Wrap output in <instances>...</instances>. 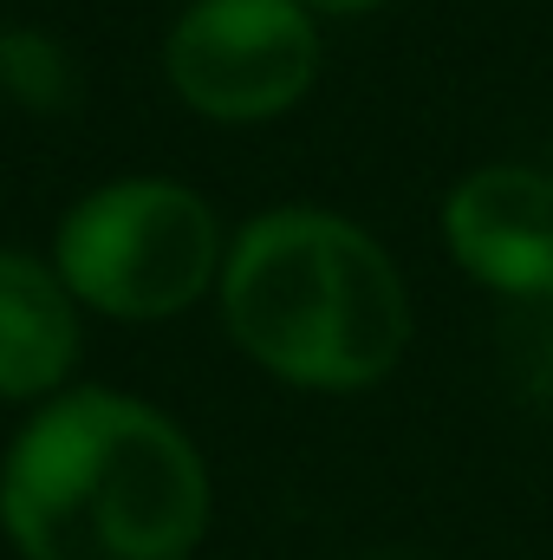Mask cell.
Segmentation results:
<instances>
[{
	"label": "cell",
	"mask_w": 553,
	"mask_h": 560,
	"mask_svg": "<svg viewBox=\"0 0 553 560\" xmlns=\"http://www.w3.org/2000/svg\"><path fill=\"white\" fill-rule=\"evenodd\" d=\"M0 522L26 560H189L209 522V476L150 405L72 392L7 450Z\"/></svg>",
	"instance_id": "6da1fadb"
},
{
	"label": "cell",
	"mask_w": 553,
	"mask_h": 560,
	"mask_svg": "<svg viewBox=\"0 0 553 560\" xmlns=\"http://www.w3.org/2000/svg\"><path fill=\"white\" fill-rule=\"evenodd\" d=\"M222 313L248 359L306 392L378 385L411 346L391 255L319 209H274L242 229L222 268Z\"/></svg>",
	"instance_id": "7a4b0ae2"
},
{
	"label": "cell",
	"mask_w": 553,
	"mask_h": 560,
	"mask_svg": "<svg viewBox=\"0 0 553 560\" xmlns=\"http://www.w3.org/2000/svg\"><path fill=\"white\" fill-rule=\"evenodd\" d=\"M222 261L215 215L196 189L138 176L85 196L59 229V280L111 319L183 313Z\"/></svg>",
	"instance_id": "3957f363"
},
{
	"label": "cell",
	"mask_w": 553,
	"mask_h": 560,
	"mask_svg": "<svg viewBox=\"0 0 553 560\" xmlns=\"http://www.w3.org/2000/svg\"><path fill=\"white\" fill-rule=\"evenodd\" d=\"M319 72V33L299 0H196L169 33V85L222 125L280 118Z\"/></svg>",
	"instance_id": "277c9868"
},
{
	"label": "cell",
	"mask_w": 553,
	"mask_h": 560,
	"mask_svg": "<svg viewBox=\"0 0 553 560\" xmlns=\"http://www.w3.org/2000/svg\"><path fill=\"white\" fill-rule=\"evenodd\" d=\"M443 235L462 275L502 300L553 287V176L528 163H489L443 202Z\"/></svg>",
	"instance_id": "5b68a950"
},
{
	"label": "cell",
	"mask_w": 553,
	"mask_h": 560,
	"mask_svg": "<svg viewBox=\"0 0 553 560\" xmlns=\"http://www.w3.org/2000/svg\"><path fill=\"white\" fill-rule=\"evenodd\" d=\"M72 287L26 255H0V398H39L72 372L79 313Z\"/></svg>",
	"instance_id": "8992f818"
},
{
	"label": "cell",
	"mask_w": 553,
	"mask_h": 560,
	"mask_svg": "<svg viewBox=\"0 0 553 560\" xmlns=\"http://www.w3.org/2000/svg\"><path fill=\"white\" fill-rule=\"evenodd\" d=\"M0 92L26 112H59L72 92V59L52 33L39 26H7L0 33Z\"/></svg>",
	"instance_id": "52a82bcc"
},
{
	"label": "cell",
	"mask_w": 553,
	"mask_h": 560,
	"mask_svg": "<svg viewBox=\"0 0 553 560\" xmlns=\"http://www.w3.org/2000/svg\"><path fill=\"white\" fill-rule=\"evenodd\" d=\"M502 365L528 405L553 411V287L502 306Z\"/></svg>",
	"instance_id": "ba28073f"
},
{
	"label": "cell",
	"mask_w": 553,
	"mask_h": 560,
	"mask_svg": "<svg viewBox=\"0 0 553 560\" xmlns=\"http://www.w3.org/2000/svg\"><path fill=\"white\" fill-rule=\"evenodd\" d=\"M299 7H319V13H365V7H378V0H299Z\"/></svg>",
	"instance_id": "9c48e42d"
}]
</instances>
